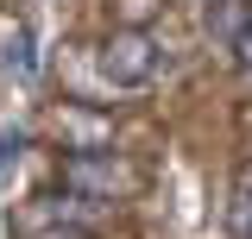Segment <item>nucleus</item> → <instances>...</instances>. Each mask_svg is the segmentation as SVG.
<instances>
[{
    "instance_id": "f257e3e1",
    "label": "nucleus",
    "mask_w": 252,
    "mask_h": 239,
    "mask_svg": "<svg viewBox=\"0 0 252 239\" xmlns=\"http://www.w3.org/2000/svg\"><path fill=\"white\" fill-rule=\"evenodd\" d=\"M101 82L107 89H145L158 76V38L152 31H139V26H126V31H114L107 44H101Z\"/></svg>"
},
{
    "instance_id": "f03ea898",
    "label": "nucleus",
    "mask_w": 252,
    "mask_h": 239,
    "mask_svg": "<svg viewBox=\"0 0 252 239\" xmlns=\"http://www.w3.org/2000/svg\"><path fill=\"white\" fill-rule=\"evenodd\" d=\"M63 189H76L89 202H120V195H132V170L114 164L107 151H76L63 164Z\"/></svg>"
},
{
    "instance_id": "7ed1b4c3",
    "label": "nucleus",
    "mask_w": 252,
    "mask_h": 239,
    "mask_svg": "<svg viewBox=\"0 0 252 239\" xmlns=\"http://www.w3.org/2000/svg\"><path fill=\"white\" fill-rule=\"evenodd\" d=\"M0 69H6V76H19V82H32V76H38V57H32V31H26V26H13Z\"/></svg>"
},
{
    "instance_id": "20e7f679",
    "label": "nucleus",
    "mask_w": 252,
    "mask_h": 239,
    "mask_svg": "<svg viewBox=\"0 0 252 239\" xmlns=\"http://www.w3.org/2000/svg\"><path fill=\"white\" fill-rule=\"evenodd\" d=\"M227 227L240 239H252V189H233V202H227Z\"/></svg>"
},
{
    "instance_id": "39448f33",
    "label": "nucleus",
    "mask_w": 252,
    "mask_h": 239,
    "mask_svg": "<svg viewBox=\"0 0 252 239\" xmlns=\"http://www.w3.org/2000/svg\"><path fill=\"white\" fill-rule=\"evenodd\" d=\"M19 145H26V132H0V182L13 177V164H19Z\"/></svg>"
},
{
    "instance_id": "423d86ee",
    "label": "nucleus",
    "mask_w": 252,
    "mask_h": 239,
    "mask_svg": "<svg viewBox=\"0 0 252 239\" xmlns=\"http://www.w3.org/2000/svg\"><path fill=\"white\" fill-rule=\"evenodd\" d=\"M233 57H240V63H246V69H252V26L240 31V38H233Z\"/></svg>"
},
{
    "instance_id": "0eeeda50",
    "label": "nucleus",
    "mask_w": 252,
    "mask_h": 239,
    "mask_svg": "<svg viewBox=\"0 0 252 239\" xmlns=\"http://www.w3.org/2000/svg\"><path fill=\"white\" fill-rule=\"evenodd\" d=\"M233 189H252V164H246V170H240V182H233Z\"/></svg>"
}]
</instances>
